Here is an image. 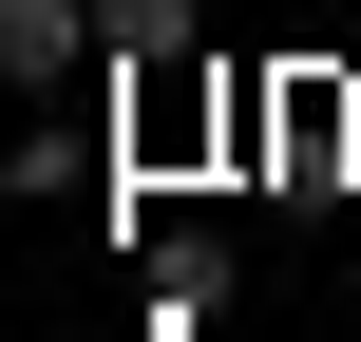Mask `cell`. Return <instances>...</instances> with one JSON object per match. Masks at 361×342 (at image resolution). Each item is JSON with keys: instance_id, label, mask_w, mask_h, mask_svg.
I'll use <instances>...</instances> for the list:
<instances>
[{"instance_id": "cell-1", "label": "cell", "mask_w": 361, "mask_h": 342, "mask_svg": "<svg viewBox=\"0 0 361 342\" xmlns=\"http://www.w3.org/2000/svg\"><path fill=\"white\" fill-rule=\"evenodd\" d=\"M190 38H209L190 0H95V57H133V76H152V57H190Z\"/></svg>"}]
</instances>
